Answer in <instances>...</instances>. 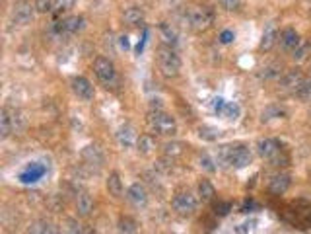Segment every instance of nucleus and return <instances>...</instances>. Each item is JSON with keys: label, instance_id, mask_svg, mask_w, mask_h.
<instances>
[{"label": "nucleus", "instance_id": "obj_30", "mask_svg": "<svg viewBox=\"0 0 311 234\" xmlns=\"http://www.w3.org/2000/svg\"><path fill=\"white\" fill-rule=\"evenodd\" d=\"M117 140L121 146H131L134 140V133H133V127H123L119 133H117Z\"/></svg>", "mask_w": 311, "mask_h": 234}, {"label": "nucleus", "instance_id": "obj_43", "mask_svg": "<svg viewBox=\"0 0 311 234\" xmlns=\"http://www.w3.org/2000/svg\"><path fill=\"white\" fill-rule=\"evenodd\" d=\"M310 69H311V67H310Z\"/></svg>", "mask_w": 311, "mask_h": 234}, {"label": "nucleus", "instance_id": "obj_8", "mask_svg": "<svg viewBox=\"0 0 311 234\" xmlns=\"http://www.w3.org/2000/svg\"><path fill=\"white\" fill-rule=\"evenodd\" d=\"M70 88H72L74 96L78 100H82V102H91L93 96H95V90H93L91 82H89L88 78H84V76H74L70 80Z\"/></svg>", "mask_w": 311, "mask_h": 234}, {"label": "nucleus", "instance_id": "obj_15", "mask_svg": "<svg viewBox=\"0 0 311 234\" xmlns=\"http://www.w3.org/2000/svg\"><path fill=\"white\" fill-rule=\"evenodd\" d=\"M292 186V178H290L288 174H276V176H272V180H270V184H268V191L272 193V195H284L286 191L290 189Z\"/></svg>", "mask_w": 311, "mask_h": 234}, {"label": "nucleus", "instance_id": "obj_17", "mask_svg": "<svg viewBox=\"0 0 311 234\" xmlns=\"http://www.w3.org/2000/svg\"><path fill=\"white\" fill-rule=\"evenodd\" d=\"M123 22L127 23L129 27H136L140 23H144V10L138 6H129L123 12Z\"/></svg>", "mask_w": 311, "mask_h": 234}, {"label": "nucleus", "instance_id": "obj_39", "mask_svg": "<svg viewBox=\"0 0 311 234\" xmlns=\"http://www.w3.org/2000/svg\"><path fill=\"white\" fill-rule=\"evenodd\" d=\"M220 41H222V43H232V41H233V31L224 29L222 33H220Z\"/></svg>", "mask_w": 311, "mask_h": 234}, {"label": "nucleus", "instance_id": "obj_32", "mask_svg": "<svg viewBox=\"0 0 311 234\" xmlns=\"http://www.w3.org/2000/svg\"><path fill=\"white\" fill-rule=\"evenodd\" d=\"M10 112V119H12V127H14V133L16 131H22L23 125H25V119L20 112H12V110H8Z\"/></svg>", "mask_w": 311, "mask_h": 234}, {"label": "nucleus", "instance_id": "obj_25", "mask_svg": "<svg viewBox=\"0 0 311 234\" xmlns=\"http://www.w3.org/2000/svg\"><path fill=\"white\" fill-rule=\"evenodd\" d=\"M29 233L53 234V233H57V229H55V225H53L51 221H47V219H39V221H35V223L29 227Z\"/></svg>", "mask_w": 311, "mask_h": 234}, {"label": "nucleus", "instance_id": "obj_11", "mask_svg": "<svg viewBox=\"0 0 311 234\" xmlns=\"http://www.w3.org/2000/svg\"><path fill=\"white\" fill-rule=\"evenodd\" d=\"M257 150H259V154H261L263 158L274 160V158L282 152V146H280V142L276 139H261L259 144H257Z\"/></svg>", "mask_w": 311, "mask_h": 234}, {"label": "nucleus", "instance_id": "obj_36", "mask_svg": "<svg viewBox=\"0 0 311 234\" xmlns=\"http://www.w3.org/2000/svg\"><path fill=\"white\" fill-rule=\"evenodd\" d=\"M200 168H204L206 172H214V170H216V166L208 158V154H202V156H200Z\"/></svg>", "mask_w": 311, "mask_h": 234}, {"label": "nucleus", "instance_id": "obj_26", "mask_svg": "<svg viewBox=\"0 0 311 234\" xmlns=\"http://www.w3.org/2000/svg\"><path fill=\"white\" fill-rule=\"evenodd\" d=\"M282 74H284L282 65H280V63H272V65H267V67L263 69L261 78H265V80H280Z\"/></svg>", "mask_w": 311, "mask_h": 234}, {"label": "nucleus", "instance_id": "obj_13", "mask_svg": "<svg viewBox=\"0 0 311 234\" xmlns=\"http://www.w3.org/2000/svg\"><path fill=\"white\" fill-rule=\"evenodd\" d=\"M127 199L134 207H146L148 205V191L142 184H133L127 191Z\"/></svg>", "mask_w": 311, "mask_h": 234}, {"label": "nucleus", "instance_id": "obj_33", "mask_svg": "<svg viewBox=\"0 0 311 234\" xmlns=\"http://www.w3.org/2000/svg\"><path fill=\"white\" fill-rule=\"evenodd\" d=\"M33 4H35V10L39 14H47L53 10V0H35Z\"/></svg>", "mask_w": 311, "mask_h": 234}, {"label": "nucleus", "instance_id": "obj_31", "mask_svg": "<svg viewBox=\"0 0 311 234\" xmlns=\"http://www.w3.org/2000/svg\"><path fill=\"white\" fill-rule=\"evenodd\" d=\"M76 0H53V12L55 14H63V12H70L74 8Z\"/></svg>", "mask_w": 311, "mask_h": 234}, {"label": "nucleus", "instance_id": "obj_4", "mask_svg": "<svg viewBox=\"0 0 311 234\" xmlns=\"http://www.w3.org/2000/svg\"><path fill=\"white\" fill-rule=\"evenodd\" d=\"M157 67L165 78H175L181 72V59L171 47L163 45L157 51Z\"/></svg>", "mask_w": 311, "mask_h": 234}, {"label": "nucleus", "instance_id": "obj_3", "mask_svg": "<svg viewBox=\"0 0 311 234\" xmlns=\"http://www.w3.org/2000/svg\"><path fill=\"white\" fill-rule=\"evenodd\" d=\"M146 123L148 127L154 131L156 135H175L177 133V123H175V117H171L169 114L161 112V110H152L148 117H146Z\"/></svg>", "mask_w": 311, "mask_h": 234}, {"label": "nucleus", "instance_id": "obj_38", "mask_svg": "<svg viewBox=\"0 0 311 234\" xmlns=\"http://www.w3.org/2000/svg\"><path fill=\"white\" fill-rule=\"evenodd\" d=\"M218 2L226 10H237V6H239V0H218Z\"/></svg>", "mask_w": 311, "mask_h": 234}, {"label": "nucleus", "instance_id": "obj_28", "mask_svg": "<svg viewBox=\"0 0 311 234\" xmlns=\"http://www.w3.org/2000/svg\"><path fill=\"white\" fill-rule=\"evenodd\" d=\"M185 144L183 142H177V140H171V142H165L163 144V152L167 158H175V156H181L185 152Z\"/></svg>", "mask_w": 311, "mask_h": 234}, {"label": "nucleus", "instance_id": "obj_6", "mask_svg": "<svg viewBox=\"0 0 311 234\" xmlns=\"http://www.w3.org/2000/svg\"><path fill=\"white\" fill-rule=\"evenodd\" d=\"M93 72L97 76V80L103 84V86H113L117 82V70H115V65H113L109 59L105 57H97L93 61Z\"/></svg>", "mask_w": 311, "mask_h": 234}, {"label": "nucleus", "instance_id": "obj_19", "mask_svg": "<svg viewBox=\"0 0 311 234\" xmlns=\"http://www.w3.org/2000/svg\"><path fill=\"white\" fill-rule=\"evenodd\" d=\"M159 37L163 39L165 45H169V47H173L177 43V31H175V27H173L171 23H167V22L159 23Z\"/></svg>", "mask_w": 311, "mask_h": 234}, {"label": "nucleus", "instance_id": "obj_35", "mask_svg": "<svg viewBox=\"0 0 311 234\" xmlns=\"http://www.w3.org/2000/svg\"><path fill=\"white\" fill-rule=\"evenodd\" d=\"M230 211H232V203H228V201H218V203L214 205V213L220 215V217H226Z\"/></svg>", "mask_w": 311, "mask_h": 234}, {"label": "nucleus", "instance_id": "obj_42", "mask_svg": "<svg viewBox=\"0 0 311 234\" xmlns=\"http://www.w3.org/2000/svg\"><path fill=\"white\" fill-rule=\"evenodd\" d=\"M310 116H311V112H310Z\"/></svg>", "mask_w": 311, "mask_h": 234}, {"label": "nucleus", "instance_id": "obj_37", "mask_svg": "<svg viewBox=\"0 0 311 234\" xmlns=\"http://www.w3.org/2000/svg\"><path fill=\"white\" fill-rule=\"evenodd\" d=\"M67 231L68 233H82V227H80L74 219H68L67 221Z\"/></svg>", "mask_w": 311, "mask_h": 234}, {"label": "nucleus", "instance_id": "obj_9", "mask_svg": "<svg viewBox=\"0 0 311 234\" xmlns=\"http://www.w3.org/2000/svg\"><path fill=\"white\" fill-rule=\"evenodd\" d=\"M84 25H86V20L82 16H70L67 20H63V22L55 23V31L59 35H74V33L82 31Z\"/></svg>", "mask_w": 311, "mask_h": 234}, {"label": "nucleus", "instance_id": "obj_22", "mask_svg": "<svg viewBox=\"0 0 311 234\" xmlns=\"http://www.w3.org/2000/svg\"><path fill=\"white\" fill-rule=\"evenodd\" d=\"M136 148H138V152L140 154H144V156H148V154H152L156 148V140L152 135H140L138 139H136Z\"/></svg>", "mask_w": 311, "mask_h": 234}, {"label": "nucleus", "instance_id": "obj_2", "mask_svg": "<svg viewBox=\"0 0 311 234\" xmlns=\"http://www.w3.org/2000/svg\"><path fill=\"white\" fill-rule=\"evenodd\" d=\"M185 20L193 31H206L214 23V10L210 6H191L185 12Z\"/></svg>", "mask_w": 311, "mask_h": 234}, {"label": "nucleus", "instance_id": "obj_12", "mask_svg": "<svg viewBox=\"0 0 311 234\" xmlns=\"http://www.w3.org/2000/svg\"><path fill=\"white\" fill-rule=\"evenodd\" d=\"M300 41H302V37H300V33H298L294 27L282 29V33L278 35V45H280L282 51H286V53H292Z\"/></svg>", "mask_w": 311, "mask_h": 234}, {"label": "nucleus", "instance_id": "obj_21", "mask_svg": "<svg viewBox=\"0 0 311 234\" xmlns=\"http://www.w3.org/2000/svg\"><path fill=\"white\" fill-rule=\"evenodd\" d=\"M105 186H107L109 195H113L115 199H119V197L123 195V182H121V176H119L117 172H111V174H109V178H107Z\"/></svg>", "mask_w": 311, "mask_h": 234}, {"label": "nucleus", "instance_id": "obj_7", "mask_svg": "<svg viewBox=\"0 0 311 234\" xmlns=\"http://www.w3.org/2000/svg\"><path fill=\"white\" fill-rule=\"evenodd\" d=\"M33 14H35V4H31L29 0H18L10 10L12 22L18 25H27L33 20Z\"/></svg>", "mask_w": 311, "mask_h": 234}, {"label": "nucleus", "instance_id": "obj_5", "mask_svg": "<svg viewBox=\"0 0 311 234\" xmlns=\"http://www.w3.org/2000/svg\"><path fill=\"white\" fill-rule=\"evenodd\" d=\"M197 205H199V199L191 191H179L171 199V207L179 217H191L197 211Z\"/></svg>", "mask_w": 311, "mask_h": 234}, {"label": "nucleus", "instance_id": "obj_29", "mask_svg": "<svg viewBox=\"0 0 311 234\" xmlns=\"http://www.w3.org/2000/svg\"><path fill=\"white\" fill-rule=\"evenodd\" d=\"M117 231L119 233H136L138 231V223L133 217H121L117 223Z\"/></svg>", "mask_w": 311, "mask_h": 234}, {"label": "nucleus", "instance_id": "obj_34", "mask_svg": "<svg viewBox=\"0 0 311 234\" xmlns=\"http://www.w3.org/2000/svg\"><path fill=\"white\" fill-rule=\"evenodd\" d=\"M199 135H200V139H206V140H216L218 139V133H216L214 129H210V127H200Z\"/></svg>", "mask_w": 311, "mask_h": 234}, {"label": "nucleus", "instance_id": "obj_20", "mask_svg": "<svg viewBox=\"0 0 311 234\" xmlns=\"http://www.w3.org/2000/svg\"><path fill=\"white\" fill-rule=\"evenodd\" d=\"M12 133H14V127H12L10 112H8V108H4V110L0 112V139L6 140Z\"/></svg>", "mask_w": 311, "mask_h": 234}, {"label": "nucleus", "instance_id": "obj_24", "mask_svg": "<svg viewBox=\"0 0 311 234\" xmlns=\"http://www.w3.org/2000/svg\"><path fill=\"white\" fill-rule=\"evenodd\" d=\"M311 55V39H302L298 45H296V49L292 51V59L294 61H306L308 57Z\"/></svg>", "mask_w": 311, "mask_h": 234}, {"label": "nucleus", "instance_id": "obj_18", "mask_svg": "<svg viewBox=\"0 0 311 234\" xmlns=\"http://www.w3.org/2000/svg\"><path fill=\"white\" fill-rule=\"evenodd\" d=\"M76 211L80 217H89L93 211V197L89 195L88 191H80L76 197Z\"/></svg>", "mask_w": 311, "mask_h": 234}, {"label": "nucleus", "instance_id": "obj_41", "mask_svg": "<svg viewBox=\"0 0 311 234\" xmlns=\"http://www.w3.org/2000/svg\"><path fill=\"white\" fill-rule=\"evenodd\" d=\"M169 2H175V0H169Z\"/></svg>", "mask_w": 311, "mask_h": 234}, {"label": "nucleus", "instance_id": "obj_1", "mask_svg": "<svg viewBox=\"0 0 311 234\" xmlns=\"http://www.w3.org/2000/svg\"><path fill=\"white\" fill-rule=\"evenodd\" d=\"M218 162H222L224 166H232L241 170L245 166L251 164V150L245 144H226L220 148L218 152Z\"/></svg>", "mask_w": 311, "mask_h": 234}, {"label": "nucleus", "instance_id": "obj_16", "mask_svg": "<svg viewBox=\"0 0 311 234\" xmlns=\"http://www.w3.org/2000/svg\"><path fill=\"white\" fill-rule=\"evenodd\" d=\"M82 156H84L86 164H89V166H97V168H99L101 164L105 162V154H103V150H101L97 144L86 146L84 152H82Z\"/></svg>", "mask_w": 311, "mask_h": 234}, {"label": "nucleus", "instance_id": "obj_14", "mask_svg": "<svg viewBox=\"0 0 311 234\" xmlns=\"http://www.w3.org/2000/svg\"><path fill=\"white\" fill-rule=\"evenodd\" d=\"M278 27H276V23L274 22H268L267 27H265V31H263V37H261V45H259V49L261 51H265V53H268L272 47L278 43Z\"/></svg>", "mask_w": 311, "mask_h": 234}, {"label": "nucleus", "instance_id": "obj_10", "mask_svg": "<svg viewBox=\"0 0 311 234\" xmlns=\"http://www.w3.org/2000/svg\"><path fill=\"white\" fill-rule=\"evenodd\" d=\"M302 80H304L302 70L300 69H290V70H286L282 76H280L278 84H280V88H282L284 92L294 94V90L300 86V82H302Z\"/></svg>", "mask_w": 311, "mask_h": 234}, {"label": "nucleus", "instance_id": "obj_40", "mask_svg": "<svg viewBox=\"0 0 311 234\" xmlns=\"http://www.w3.org/2000/svg\"><path fill=\"white\" fill-rule=\"evenodd\" d=\"M121 45L125 47V49H129V41H127V37H121Z\"/></svg>", "mask_w": 311, "mask_h": 234}, {"label": "nucleus", "instance_id": "obj_27", "mask_svg": "<svg viewBox=\"0 0 311 234\" xmlns=\"http://www.w3.org/2000/svg\"><path fill=\"white\" fill-rule=\"evenodd\" d=\"M294 96L302 102H311V78H304L300 86L294 90Z\"/></svg>", "mask_w": 311, "mask_h": 234}, {"label": "nucleus", "instance_id": "obj_23", "mask_svg": "<svg viewBox=\"0 0 311 234\" xmlns=\"http://www.w3.org/2000/svg\"><path fill=\"white\" fill-rule=\"evenodd\" d=\"M214 197H216V189L214 186L208 182V180H200L199 184V199L202 203H210V201H214Z\"/></svg>", "mask_w": 311, "mask_h": 234}]
</instances>
